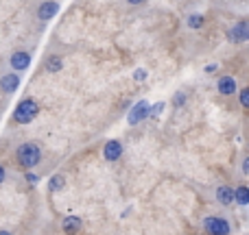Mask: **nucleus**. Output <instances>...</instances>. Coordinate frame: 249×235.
<instances>
[{"instance_id":"nucleus-1","label":"nucleus","mask_w":249,"mask_h":235,"mask_svg":"<svg viewBox=\"0 0 249 235\" xmlns=\"http://www.w3.org/2000/svg\"><path fill=\"white\" fill-rule=\"evenodd\" d=\"M16 159L24 170H31V168H35L42 161V148H39V144H35V141H24V144L18 146Z\"/></svg>"},{"instance_id":"nucleus-2","label":"nucleus","mask_w":249,"mask_h":235,"mask_svg":"<svg viewBox=\"0 0 249 235\" xmlns=\"http://www.w3.org/2000/svg\"><path fill=\"white\" fill-rule=\"evenodd\" d=\"M37 113H39V105L33 98H24L18 103L16 111H13V120L18 124H29V122H33Z\"/></svg>"},{"instance_id":"nucleus-3","label":"nucleus","mask_w":249,"mask_h":235,"mask_svg":"<svg viewBox=\"0 0 249 235\" xmlns=\"http://www.w3.org/2000/svg\"><path fill=\"white\" fill-rule=\"evenodd\" d=\"M203 229H206L208 235H230L232 233L230 222L225 218H221V216H208V218L203 220Z\"/></svg>"},{"instance_id":"nucleus-4","label":"nucleus","mask_w":249,"mask_h":235,"mask_svg":"<svg viewBox=\"0 0 249 235\" xmlns=\"http://www.w3.org/2000/svg\"><path fill=\"white\" fill-rule=\"evenodd\" d=\"M149 111H151V105L146 103V100H140V103H136L131 107V111H129V116H127V122L131 124V126H136L142 120L149 118Z\"/></svg>"},{"instance_id":"nucleus-5","label":"nucleus","mask_w":249,"mask_h":235,"mask_svg":"<svg viewBox=\"0 0 249 235\" xmlns=\"http://www.w3.org/2000/svg\"><path fill=\"white\" fill-rule=\"evenodd\" d=\"M228 37H230V42H234V44L247 42V39H249V20L236 22V24H234L232 29H230Z\"/></svg>"},{"instance_id":"nucleus-6","label":"nucleus","mask_w":249,"mask_h":235,"mask_svg":"<svg viewBox=\"0 0 249 235\" xmlns=\"http://www.w3.org/2000/svg\"><path fill=\"white\" fill-rule=\"evenodd\" d=\"M103 157H105V161H112V163L118 161L123 157V144L118 140H109L103 146Z\"/></svg>"},{"instance_id":"nucleus-7","label":"nucleus","mask_w":249,"mask_h":235,"mask_svg":"<svg viewBox=\"0 0 249 235\" xmlns=\"http://www.w3.org/2000/svg\"><path fill=\"white\" fill-rule=\"evenodd\" d=\"M9 63H11V68L16 70V72H22V70H26L31 65V55L24 50H18L11 55V59H9Z\"/></svg>"},{"instance_id":"nucleus-8","label":"nucleus","mask_w":249,"mask_h":235,"mask_svg":"<svg viewBox=\"0 0 249 235\" xmlns=\"http://www.w3.org/2000/svg\"><path fill=\"white\" fill-rule=\"evenodd\" d=\"M214 198H216V203L223 207L234 205V189L230 188V185H219V188L214 189Z\"/></svg>"},{"instance_id":"nucleus-9","label":"nucleus","mask_w":249,"mask_h":235,"mask_svg":"<svg viewBox=\"0 0 249 235\" xmlns=\"http://www.w3.org/2000/svg\"><path fill=\"white\" fill-rule=\"evenodd\" d=\"M18 87H20V77H18V72H9V74H4V77H0V90H2L4 94H13Z\"/></svg>"},{"instance_id":"nucleus-10","label":"nucleus","mask_w":249,"mask_h":235,"mask_svg":"<svg viewBox=\"0 0 249 235\" xmlns=\"http://www.w3.org/2000/svg\"><path fill=\"white\" fill-rule=\"evenodd\" d=\"M57 11H59V4H57L55 0H46V2L39 4L37 17H39V20H53V17L57 16Z\"/></svg>"},{"instance_id":"nucleus-11","label":"nucleus","mask_w":249,"mask_h":235,"mask_svg":"<svg viewBox=\"0 0 249 235\" xmlns=\"http://www.w3.org/2000/svg\"><path fill=\"white\" fill-rule=\"evenodd\" d=\"M81 227H83V222L79 216H66V218L61 220V229H64V233H68V235H77L81 231Z\"/></svg>"},{"instance_id":"nucleus-12","label":"nucleus","mask_w":249,"mask_h":235,"mask_svg":"<svg viewBox=\"0 0 249 235\" xmlns=\"http://www.w3.org/2000/svg\"><path fill=\"white\" fill-rule=\"evenodd\" d=\"M216 87H219V94H223V96L236 94V81H234L232 77H221L219 83H216Z\"/></svg>"},{"instance_id":"nucleus-13","label":"nucleus","mask_w":249,"mask_h":235,"mask_svg":"<svg viewBox=\"0 0 249 235\" xmlns=\"http://www.w3.org/2000/svg\"><path fill=\"white\" fill-rule=\"evenodd\" d=\"M234 203H238V205H249V188L247 185H238L236 189H234Z\"/></svg>"},{"instance_id":"nucleus-14","label":"nucleus","mask_w":249,"mask_h":235,"mask_svg":"<svg viewBox=\"0 0 249 235\" xmlns=\"http://www.w3.org/2000/svg\"><path fill=\"white\" fill-rule=\"evenodd\" d=\"M64 188H66V176L64 174H53L51 181H48V189L55 194V192H61Z\"/></svg>"},{"instance_id":"nucleus-15","label":"nucleus","mask_w":249,"mask_h":235,"mask_svg":"<svg viewBox=\"0 0 249 235\" xmlns=\"http://www.w3.org/2000/svg\"><path fill=\"white\" fill-rule=\"evenodd\" d=\"M61 68H64V59H61L59 55H51L46 59V70L48 72H59Z\"/></svg>"},{"instance_id":"nucleus-16","label":"nucleus","mask_w":249,"mask_h":235,"mask_svg":"<svg viewBox=\"0 0 249 235\" xmlns=\"http://www.w3.org/2000/svg\"><path fill=\"white\" fill-rule=\"evenodd\" d=\"M203 22H206V20H203V16H199V13H193V16L188 17V26H190V29H201Z\"/></svg>"},{"instance_id":"nucleus-17","label":"nucleus","mask_w":249,"mask_h":235,"mask_svg":"<svg viewBox=\"0 0 249 235\" xmlns=\"http://www.w3.org/2000/svg\"><path fill=\"white\" fill-rule=\"evenodd\" d=\"M238 98H241V105H243V107L249 109V87H245V90L238 94Z\"/></svg>"},{"instance_id":"nucleus-18","label":"nucleus","mask_w":249,"mask_h":235,"mask_svg":"<svg viewBox=\"0 0 249 235\" xmlns=\"http://www.w3.org/2000/svg\"><path fill=\"white\" fill-rule=\"evenodd\" d=\"M184 103H186V94L184 92H177L175 98H173V105H175V107H181Z\"/></svg>"},{"instance_id":"nucleus-19","label":"nucleus","mask_w":249,"mask_h":235,"mask_svg":"<svg viewBox=\"0 0 249 235\" xmlns=\"http://www.w3.org/2000/svg\"><path fill=\"white\" fill-rule=\"evenodd\" d=\"M162 109H164V103H158L155 107H151L149 116H160V113H162Z\"/></svg>"},{"instance_id":"nucleus-20","label":"nucleus","mask_w":249,"mask_h":235,"mask_svg":"<svg viewBox=\"0 0 249 235\" xmlns=\"http://www.w3.org/2000/svg\"><path fill=\"white\" fill-rule=\"evenodd\" d=\"M241 170H243V174H249V155L245 159H243V166H241Z\"/></svg>"},{"instance_id":"nucleus-21","label":"nucleus","mask_w":249,"mask_h":235,"mask_svg":"<svg viewBox=\"0 0 249 235\" xmlns=\"http://www.w3.org/2000/svg\"><path fill=\"white\" fill-rule=\"evenodd\" d=\"M133 78H136V81H144L146 72H144V70H136V77H133Z\"/></svg>"},{"instance_id":"nucleus-22","label":"nucleus","mask_w":249,"mask_h":235,"mask_svg":"<svg viewBox=\"0 0 249 235\" xmlns=\"http://www.w3.org/2000/svg\"><path fill=\"white\" fill-rule=\"evenodd\" d=\"M26 181H29V183H37V174H31V172H26Z\"/></svg>"},{"instance_id":"nucleus-23","label":"nucleus","mask_w":249,"mask_h":235,"mask_svg":"<svg viewBox=\"0 0 249 235\" xmlns=\"http://www.w3.org/2000/svg\"><path fill=\"white\" fill-rule=\"evenodd\" d=\"M4 176H7V174H4V168L0 166V183H2V181H4Z\"/></svg>"},{"instance_id":"nucleus-24","label":"nucleus","mask_w":249,"mask_h":235,"mask_svg":"<svg viewBox=\"0 0 249 235\" xmlns=\"http://www.w3.org/2000/svg\"><path fill=\"white\" fill-rule=\"evenodd\" d=\"M127 2H129V4H142L144 0H127Z\"/></svg>"},{"instance_id":"nucleus-25","label":"nucleus","mask_w":249,"mask_h":235,"mask_svg":"<svg viewBox=\"0 0 249 235\" xmlns=\"http://www.w3.org/2000/svg\"><path fill=\"white\" fill-rule=\"evenodd\" d=\"M0 235H13V233H9V231H0Z\"/></svg>"}]
</instances>
